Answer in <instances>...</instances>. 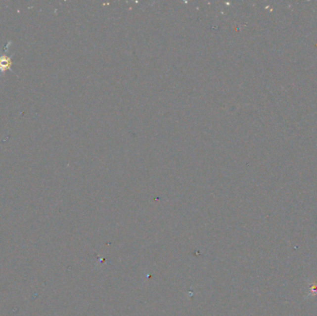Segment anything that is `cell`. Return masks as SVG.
Wrapping results in <instances>:
<instances>
[{"label": "cell", "mask_w": 317, "mask_h": 316, "mask_svg": "<svg viewBox=\"0 0 317 316\" xmlns=\"http://www.w3.org/2000/svg\"><path fill=\"white\" fill-rule=\"evenodd\" d=\"M12 44V42L9 40L7 41V44L5 45L4 46V51L3 53H0V74L1 76H4L5 73L7 71H10L12 74H14V71L12 70V65H13V61H12V58L14 56V53L11 54L10 56H7V50L10 47V45Z\"/></svg>", "instance_id": "6da1fadb"}, {"label": "cell", "mask_w": 317, "mask_h": 316, "mask_svg": "<svg viewBox=\"0 0 317 316\" xmlns=\"http://www.w3.org/2000/svg\"><path fill=\"white\" fill-rule=\"evenodd\" d=\"M310 287H311V295H312V297H314V296H316V295H317V283H311Z\"/></svg>", "instance_id": "7a4b0ae2"}]
</instances>
